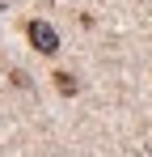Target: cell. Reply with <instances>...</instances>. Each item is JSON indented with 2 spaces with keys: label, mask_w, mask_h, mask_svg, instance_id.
<instances>
[{
  "label": "cell",
  "mask_w": 152,
  "mask_h": 157,
  "mask_svg": "<svg viewBox=\"0 0 152 157\" xmlns=\"http://www.w3.org/2000/svg\"><path fill=\"white\" fill-rule=\"evenodd\" d=\"M30 43H34L42 55H55V51H59V34H55L47 21H30Z\"/></svg>",
  "instance_id": "6da1fadb"
},
{
  "label": "cell",
  "mask_w": 152,
  "mask_h": 157,
  "mask_svg": "<svg viewBox=\"0 0 152 157\" xmlns=\"http://www.w3.org/2000/svg\"><path fill=\"white\" fill-rule=\"evenodd\" d=\"M55 85H59V94H72L76 89V81L68 77V72H55Z\"/></svg>",
  "instance_id": "7a4b0ae2"
}]
</instances>
